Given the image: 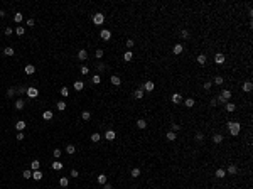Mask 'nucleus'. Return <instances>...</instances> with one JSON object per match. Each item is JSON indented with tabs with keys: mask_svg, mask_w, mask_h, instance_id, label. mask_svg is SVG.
<instances>
[{
	"mask_svg": "<svg viewBox=\"0 0 253 189\" xmlns=\"http://www.w3.org/2000/svg\"><path fill=\"white\" fill-rule=\"evenodd\" d=\"M3 56H7V58H12V56H15V49H14L12 46H7V47H3Z\"/></svg>",
	"mask_w": 253,
	"mask_h": 189,
	"instance_id": "nucleus-23",
	"label": "nucleus"
},
{
	"mask_svg": "<svg viewBox=\"0 0 253 189\" xmlns=\"http://www.w3.org/2000/svg\"><path fill=\"white\" fill-rule=\"evenodd\" d=\"M100 139H101V135L98 133V132H93L91 135H89V140L93 142V144H96V142H100Z\"/></svg>",
	"mask_w": 253,
	"mask_h": 189,
	"instance_id": "nucleus-35",
	"label": "nucleus"
},
{
	"mask_svg": "<svg viewBox=\"0 0 253 189\" xmlns=\"http://www.w3.org/2000/svg\"><path fill=\"white\" fill-rule=\"evenodd\" d=\"M133 54H135V52H133V51H130V49L123 51V54H122V56H123V61H125V63H132V61H133V58H135Z\"/></svg>",
	"mask_w": 253,
	"mask_h": 189,
	"instance_id": "nucleus-17",
	"label": "nucleus"
},
{
	"mask_svg": "<svg viewBox=\"0 0 253 189\" xmlns=\"http://www.w3.org/2000/svg\"><path fill=\"white\" fill-rule=\"evenodd\" d=\"M182 105H184L186 108H194V106H196V98H192V96H189V98H184Z\"/></svg>",
	"mask_w": 253,
	"mask_h": 189,
	"instance_id": "nucleus-19",
	"label": "nucleus"
},
{
	"mask_svg": "<svg viewBox=\"0 0 253 189\" xmlns=\"http://www.w3.org/2000/svg\"><path fill=\"white\" fill-rule=\"evenodd\" d=\"M54 118V113H52V110H46V112H42V120H46V122H51Z\"/></svg>",
	"mask_w": 253,
	"mask_h": 189,
	"instance_id": "nucleus-28",
	"label": "nucleus"
},
{
	"mask_svg": "<svg viewBox=\"0 0 253 189\" xmlns=\"http://www.w3.org/2000/svg\"><path fill=\"white\" fill-rule=\"evenodd\" d=\"M226 52H223V51H218V52H214V54H213V63L216 64V66H219V68H221V66H225V64H226Z\"/></svg>",
	"mask_w": 253,
	"mask_h": 189,
	"instance_id": "nucleus-2",
	"label": "nucleus"
},
{
	"mask_svg": "<svg viewBox=\"0 0 253 189\" xmlns=\"http://www.w3.org/2000/svg\"><path fill=\"white\" fill-rule=\"evenodd\" d=\"M79 71H81V75H83V76H86L89 73V66H81V68H79Z\"/></svg>",
	"mask_w": 253,
	"mask_h": 189,
	"instance_id": "nucleus-49",
	"label": "nucleus"
},
{
	"mask_svg": "<svg viewBox=\"0 0 253 189\" xmlns=\"http://www.w3.org/2000/svg\"><path fill=\"white\" fill-rule=\"evenodd\" d=\"M39 169H41V162H39L37 159H34L30 162V171H39Z\"/></svg>",
	"mask_w": 253,
	"mask_h": 189,
	"instance_id": "nucleus-39",
	"label": "nucleus"
},
{
	"mask_svg": "<svg viewBox=\"0 0 253 189\" xmlns=\"http://www.w3.org/2000/svg\"><path fill=\"white\" fill-rule=\"evenodd\" d=\"M63 167H64V164L59 162V161H54V162L51 164V169H52V171H63Z\"/></svg>",
	"mask_w": 253,
	"mask_h": 189,
	"instance_id": "nucleus-31",
	"label": "nucleus"
},
{
	"mask_svg": "<svg viewBox=\"0 0 253 189\" xmlns=\"http://www.w3.org/2000/svg\"><path fill=\"white\" fill-rule=\"evenodd\" d=\"M36 25V20L34 19H27V27H34Z\"/></svg>",
	"mask_w": 253,
	"mask_h": 189,
	"instance_id": "nucleus-54",
	"label": "nucleus"
},
{
	"mask_svg": "<svg viewBox=\"0 0 253 189\" xmlns=\"http://www.w3.org/2000/svg\"><path fill=\"white\" fill-rule=\"evenodd\" d=\"M22 177H24L25 181H29V179H32V171H30V169H25L24 172H22Z\"/></svg>",
	"mask_w": 253,
	"mask_h": 189,
	"instance_id": "nucleus-43",
	"label": "nucleus"
},
{
	"mask_svg": "<svg viewBox=\"0 0 253 189\" xmlns=\"http://www.w3.org/2000/svg\"><path fill=\"white\" fill-rule=\"evenodd\" d=\"M103 189H113V186L110 182H106V184H103Z\"/></svg>",
	"mask_w": 253,
	"mask_h": 189,
	"instance_id": "nucleus-55",
	"label": "nucleus"
},
{
	"mask_svg": "<svg viewBox=\"0 0 253 189\" xmlns=\"http://www.w3.org/2000/svg\"><path fill=\"white\" fill-rule=\"evenodd\" d=\"M177 137H179V133H176V132H172L170 128H169V130L165 132V140H167V142H176V140H177Z\"/></svg>",
	"mask_w": 253,
	"mask_h": 189,
	"instance_id": "nucleus-18",
	"label": "nucleus"
},
{
	"mask_svg": "<svg viewBox=\"0 0 253 189\" xmlns=\"http://www.w3.org/2000/svg\"><path fill=\"white\" fill-rule=\"evenodd\" d=\"M135 127H137L139 130H147V128H149V123H147V120H145V118H142V117H140V118H137V120H135Z\"/></svg>",
	"mask_w": 253,
	"mask_h": 189,
	"instance_id": "nucleus-13",
	"label": "nucleus"
},
{
	"mask_svg": "<svg viewBox=\"0 0 253 189\" xmlns=\"http://www.w3.org/2000/svg\"><path fill=\"white\" fill-rule=\"evenodd\" d=\"M241 93H245V95H250V93H253V81L252 79H246V81H243L241 83Z\"/></svg>",
	"mask_w": 253,
	"mask_h": 189,
	"instance_id": "nucleus-5",
	"label": "nucleus"
},
{
	"mask_svg": "<svg viewBox=\"0 0 253 189\" xmlns=\"http://www.w3.org/2000/svg\"><path fill=\"white\" fill-rule=\"evenodd\" d=\"M15 139L19 140V142H22V140L25 139V133L24 132H17V133H15Z\"/></svg>",
	"mask_w": 253,
	"mask_h": 189,
	"instance_id": "nucleus-50",
	"label": "nucleus"
},
{
	"mask_svg": "<svg viewBox=\"0 0 253 189\" xmlns=\"http://www.w3.org/2000/svg\"><path fill=\"white\" fill-rule=\"evenodd\" d=\"M103 137H105V140H106V142H113V140L116 139V132H115V130H112V128H108V130L103 133Z\"/></svg>",
	"mask_w": 253,
	"mask_h": 189,
	"instance_id": "nucleus-15",
	"label": "nucleus"
},
{
	"mask_svg": "<svg viewBox=\"0 0 253 189\" xmlns=\"http://www.w3.org/2000/svg\"><path fill=\"white\" fill-rule=\"evenodd\" d=\"M59 186H61V188H68V186H69V179L66 176L59 177Z\"/></svg>",
	"mask_w": 253,
	"mask_h": 189,
	"instance_id": "nucleus-36",
	"label": "nucleus"
},
{
	"mask_svg": "<svg viewBox=\"0 0 253 189\" xmlns=\"http://www.w3.org/2000/svg\"><path fill=\"white\" fill-rule=\"evenodd\" d=\"M91 20L95 25H103L105 24V14L103 12H95L91 15Z\"/></svg>",
	"mask_w": 253,
	"mask_h": 189,
	"instance_id": "nucleus-7",
	"label": "nucleus"
},
{
	"mask_svg": "<svg viewBox=\"0 0 253 189\" xmlns=\"http://www.w3.org/2000/svg\"><path fill=\"white\" fill-rule=\"evenodd\" d=\"M223 110H225L226 113H229V115H231V113H235V112L238 110V105H236L235 101H228L226 105L223 106Z\"/></svg>",
	"mask_w": 253,
	"mask_h": 189,
	"instance_id": "nucleus-9",
	"label": "nucleus"
},
{
	"mask_svg": "<svg viewBox=\"0 0 253 189\" xmlns=\"http://www.w3.org/2000/svg\"><path fill=\"white\" fill-rule=\"evenodd\" d=\"M96 182L101 184V186L106 184V182H108V176H106V174H98V176H96Z\"/></svg>",
	"mask_w": 253,
	"mask_h": 189,
	"instance_id": "nucleus-30",
	"label": "nucleus"
},
{
	"mask_svg": "<svg viewBox=\"0 0 253 189\" xmlns=\"http://www.w3.org/2000/svg\"><path fill=\"white\" fill-rule=\"evenodd\" d=\"M15 93H17V88H12V86H10V88L7 89V98H14Z\"/></svg>",
	"mask_w": 253,
	"mask_h": 189,
	"instance_id": "nucleus-45",
	"label": "nucleus"
},
{
	"mask_svg": "<svg viewBox=\"0 0 253 189\" xmlns=\"http://www.w3.org/2000/svg\"><path fill=\"white\" fill-rule=\"evenodd\" d=\"M182 101H184V95L181 91H174L170 95V103L172 105H182Z\"/></svg>",
	"mask_w": 253,
	"mask_h": 189,
	"instance_id": "nucleus-6",
	"label": "nucleus"
},
{
	"mask_svg": "<svg viewBox=\"0 0 253 189\" xmlns=\"http://www.w3.org/2000/svg\"><path fill=\"white\" fill-rule=\"evenodd\" d=\"M76 56H78V59H79V61H86V59H88V51H86V49H79Z\"/></svg>",
	"mask_w": 253,
	"mask_h": 189,
	"instance_id": "nucleus-25",
	"label": "nucleus"
},
{
	"mask_svg": "<svg viewBox=\"0 0 253 189\" xmlns=\"http://www.w3.org/2000/svg\"><path fill=\"white\" fill-rule=\"evenodd\" d=\"M130 176H132V179H139V177L142 176V169H140V167H133V169L130 171Z\"/></svg>",
	"mask_w": 253,
	"mask_h": 189,
	"instance_id": "nucleus-27",
	"label": "nucleus"
},
{
	"mask_svg": "<svg viewBox=\"0 0 253 189\" xmlns=\"http://www.w3.org/2000/svg\"><path fill=\"white\" fill-rule=\"evenodd\" d=\"M214 177L216 179H226V171H225V167H216L214 169Z\"/></svg>",
	"mask_w": 253,
	"mask_h": 189,
	"instance_id": "nucleus-16",
	"label": "nucleus"
},
{
	"mask_svg": "<svg viewBox=\"0 0 253 189\" xmlns=\"http://www.w3.org/2000/svg\"><path fill=\"white\" fill-rule=\"evenodd\" d=\"M125 47L126 49H133V47H135V39H126L125 41Z\"/></svg>",
	"mask_w": 253,
	"mask_h": 189,
	"instance_id": "nucleus-37",
	"label": "nucleus"
},
{
	"mask_svg": "<svg viewBox=\"0 0 253 189\" xmlns=\"http://www.w3.org/2000/svg\"><path fill=\"white\" fill-rule=\"evenodd\" d=\"M14 108L17 110V112H22L25 108V100L24 98H19V100H15V105H14Z\"/></svg>",
	"mask_w": 253,
	"mask_h": 189,
	"instance_id": "nucleus-21",
	"label": "nucleus"
},
{
	"mask_svg": "<svg viewBox=\"0 0 253 189\" xmlns=\"http://www.w3.org/2000/svg\"><path fill=\"white\" fill-rule=\"evenodd\" d=\"M59 95H61L63 98H68V96H69V88H68V86H61V89H59Z\"/></svg>",
	"mask_w": 253,
	"mask_h": 189,
	"instance_id": "nucleus-38",
	"label": "nucleus"
},
{
	"mask_svg": "<svg viewBox=\"0 0 253 189\" xmlns=\"http://www.w3.org/2000/svg\"><path fill=\"white\" fill-rule=\"evenodd\" d=\"M56 108H57V110H59V112H64V110H66V108H68V105H66V101H57V103H56Z\"/></svg>",
	"mask_w": 253,
	"mask_h": 189,
	"instance_id": "nucleus-40",
	"label": "nucleus"
},
{
	"mask_svg": "<svg viewBox=\"0 0 253 189\" xmlns=\"http://www.w3.org/2000/svg\"><path fill=\"white\" fill-rule=\"evenodd\" d=\"M142 88H143V91L145 93H154V89H155V81L154 79H145L143 81V85H142Z\"/></svg>",
	"mask_w": 253,
	"mask_h": 189,
	"instance_id": "nucleus-8",
	"label": "nucleus"
},
{
	"mask_svg": "<svg viewBox=\"0 0 253 189\" xmlns=\"http://www.w3.org/2000/svg\"><path fill=\"white\" fill-rule=\"evenodd\" d=\"M213 89V83H211V79H206L204 83H202V91H206V93H209Z\"/></svg>",
	"mask_w": 253,
	"mask_h": 189,
	"instance_id": "nucleus-29",
	"label": "nucleus"
},
{
	"mask_svg": "<svg viewBox=\"0 0 253 189\" xmlns=\"http://www.w3.org/2000/svg\"><path fill=\"white\" fill-rule=\"evenodd\" d=\"M100 37H101V41H105V42L112 41V30H110V29H101L100 30Z\"/></svg>",
	"mask_w": 253,
	"mask_h": 189,
	"instance_id": "nucleus-14",
	"label": "nucleus"
},
{
	"mask_svg": "<svg viewBox=\"0 0 253 189\" xmlns=\"http://www.w3.org/2000/svg\"><path fill=\"white\" fill-rule=\"evenodd\" d=\"M95 56H96V59H101V58L105 56V52H103V49H96V52H95Z\"/></svg>",
	"mask_w": 253,
	"mask_h": 189,
	"instance_id": "nucleus-51",
	"label": "nucleus"
},
{
	"mask_svg": "<svg viewBox=\"0 0 253 189\" xmlns=\"http://www.w3.org/2000/svg\"><path fill=\"white\" fill-rule=\"evenodd\" d=\"M14 127H15L17 132H24L25 127H27V122H25V120H17V122L14 123Z\"/></svg>",
	"mask_w": 253,
	"mask_h": 189,
	"instance_id": "nucleus-20",
	"label": "nucleus"
},
{
	"mask_svg": "<svg viewBox=\"0 0 253 189\" xmlns=\"http://www.w3.org/2000/svg\"><path fill=\"white\" fill-rule=\"evenodd\" d=\"M241 169H243V165H238V164H228L226 167H225L226 176H236Z\"/></svg>",
	"mask_w": 253,
	"mask_h": 189,
	"instance_id": "nucleus-3",
	"label": "nucleus"
},
{
	"mask_svg": "<svg viewBox=\"0 0 253 189\" xmlns=\"http://www.w3.org/2000/svg\"><path fill=\"white\" fill-rule=\"evenodd\" d=\"M73 88H74L78 93H79V91H83V89H85V81H81V79L74 81V83H73Z\"/></svg>",
	"mask_w": 253,
	"mask_h": 189,
	"instance_id": "nucleus-26",
	"label": "nucleus"
},
{
	"mask_svg": "<svg viewBox=\"0 0 253 189\" xmlns=\"http://www.w3.org/2000/svg\"><path fill=\"white\" fill-rule=\"evenodd\" d=\"M24 73L27 76L34 75V73H36V66H34V64H25V66H24Z\"/></svg>",
	"mask_w": 253,
	"mask_h": 189,
	"instance_id": "nucleus-24",
	"label": "nucleus"
},
{
	"mask_svg": "<svg viewBox=\"0 0 253 189\" xmlns=\"http://www.w3.org/2000/svg\"><path fill=\"white\" fill-rule=\"evenodd\" d=\"M211 83H213V86H223V85L226 83V79H225L221 75H214L213 79H211Z\"/></svg>",
	"mask_w": 253,
	"mask_h": 189,
	"instance_id": "nucleus-11",
	"label": "nucleus"
},
{
	"mask_svg": "<svg viewBox=\"0 0 253 189\" xmlns=\"http://www.w3.org/2000/svg\"><path fill=\"white\" fill-rule=\"evenodd\" d=\"M22 20H24V15H22V12H15V14H14V22H15V24H20Z\"/></svg>",
	"mask_w": 253,
	"mask_h": 189,
	"instance_id": "nucleus-34",
	"label": "nucleus"
},
{
	"mask_svg": "<svg viewBox=\"0 0 253 189\" xmlns=\"http://www.w3.org/2000/svg\"><path fill=\"white\" fill-rule=\"evenodd\" d=\"M25 95H27V98H30V100H36L39 96V89L36 86H29L27 91H25Z\"/></svg>",
	"mask_w": 253,
	"mask_h": 189,
	"instance_id": "nucleus-10",
	"label": "nucleus"
},
{
	"mask_svg": "<svg viewBox=\"0 0 253 189\" xmlns=\"http://www.w3.org/2000/svg\"><path fill=\"white\" fill-rule=\"evenodd\" d=\"M219 95H221V96H223V98H225L226 101H229L231 98H233V96H235V95H233V89H231V88H223L221 91H219Z\"/></svg>",
	"mask_w": 253,
	"mask_h": 189,
	"instance_id": "nucleus-12",
	"label": "nucleus"
},
{
	"mask_svg": "<svg viewBox=\"0 0 253 189\" xmlns=\"http://www.w3.org/2000/svg\"><path fill=\"white\" fill-rule=\"evenodd\" d=\"M101 83V76L100 75H93V78H91V85L95 86V85H100Z\"/></svg>",
	"mask_w": 253,
	"mask_h": 189,
	"instance_id": "nucleus-42",
	"label": "nucleus"
},
{
	"mask_svg": "<svg viewBox=\"0 0 253 189\" xmlns=\"http://www.w3.org/2000/svg\"><path fill=\"white\" fill-rule=\"evenodd\" d=\"M69 176L73 177V179H78V177H79V172H78V169H71V171H69Z\"/></svg>",
	"mask_w": 253,
	"mask_h": 189,
	"instance_id": "nucleus-48",
	"label": "nucleus"
},
{
	"mask_svg": "<svg viewBox=\"0 0 253 189\" xmlns=\"http://www.w3.org/2000/svg\"><path fill=\"white\" fill-rule=\"evenodd\" d=\"M61 154H63V150H61V149H52V155H54V159H59V157H61Z\"/></svg>",
	"mask_w": 253,
	"mask_h": 189,
	"instance_id": "nucleus-46",
	"label": "nucleus"
},
{
	"mask_svg": "<svg viewBox=\"0 0 253 189\" xmlns=\"http://www.w3.org/2000/svg\"><path fill=\"white\" fill-rule=\"evenodd\" d=\"M25 91H27V88H25V86H19V88H17V93H19V95H24Z\"/></svg>",
	"mask_w": 253,
	"mask_h": 189,
	"instance_id": "nucleus-53",
	"label": "nucleus"
},
{
	"mask_svg": "<svg viewBox=\"0 0 253 189\" xmlns=\"http://www.w3.org/2000/svg\"><path fill=\"white\" fill-rule=\"evenodd\" d=\"M0 17H5V10H0Z\"/></svg>",
	"mask_w": 253,
	"mask_h": 189,
	"instance_id": "nucleus-56",
	"label": "nucleus"
},
{
	"mask_svg": "<svg viewBox=\"0 0 253 189\" xmlns=\"http://www.w3.org/2000/svg\"><path fill=\"white\" fill-rule=\"evenodd\" d=\"M66 154H69V155L76 154V147L73 145V144H68V145H66Z\"/></svg>",
	"mask_w": 253,
	"mask_h": 189,
	"instance_id": "nucleus-41",
	"label": "nucleus"
},
{
	"mask_svg": "<svg viewBox=\"0 0 253 189\" xmlns=\"http://www.w3.org/2000/svg\"><path fill=\"white\" fill-rule=\"evenodd\" d=\"M110 83H112L113 86H122V78L118 75H112L110 76Z\"/></svg>",
	"mask_w": 253,
	"mask_h": 189,
	"instance_id": "nucleus-22",
	"label": "nucleus"
},
{
	"mask_svg": "<svg viewBox=\"0 0 253 189\" xmlns=\"http://www.w3.org/2000/svg\"><path fill=\"white\" fill-rule=\"evenodd\" d=\"M3 34H5V36H12V34H14V29H12V27H5Z\"/></svg>",
	"mask_w": 253,
	"mask_h": 189,
	"instance_id": "nucleus-52",
	"label": "nucleus"
},
{
	"mask_svg": "<svg viewBox=\"0 0 253 189\" xmlns=\"http://www.w3.org/2000/svg\"><path fill=\"white\" fill-rule=\"evenodd\" d=\"M15 34L20 37V36H24L25 34V27H22V25H19V27H15Z\"/></svg>",
	"mask_w": 253,
	"mask_h": 189,
	"instance_id": "nucleus-44",
	"label": "nucleus"
},
{
	"mask_svg": "<svg viewBox=\"0 0 253 189\" xmlns=\"http://www.w3.org/2000/svg\"><path fill=\"white\" fill-rule=\"evenodd\" d=\"M243 130V123H241L240 118H233V120H228L226 122V132L229 137H238Z\"/></svg>",
	"mask_w": 253,
	"mask_h": 189,
	"instance_id": "nucleus-1",
	"label": "nucleus"
},
{
	"mask_svg": "<svg viewBox=\"0 0 253 189\" xmlns=\"http://www.w3.org/2000/svg\"><path fill=\"white\" fill-rule=\"evenodd\" d=\"M186 49V42H176V44H172V47H170V52L174 54V56H181L182 52Z\"/></svg>",
	"mask_w": 253,
	"mask_h": 189,
	"instance_id": "nucleus-4",
	"label": "nucleus"
},
{
	"mask_svg": "<svg viewBox=\"0 0 253 189\" xmlns=\"http://www.w3.org/2000/svg\"><path fill=\"white\" fill-rule=\"evenodd\" d=\"M42 177H44V174H42L41 169H39V171H32V179H34V181H41Z\"/></svg>",
	"mask_w": 253,
	"mask_h": 189,
	"instance_id": "nucleus-33",
	"label": "nucleus"
},
{
	"mask_svg": "<svg viewBox=\"0 0 253 189\" xmlns=\"http://www.w3.org/2000/svg\"><path fill=\"white\" fill-rule=\"evenodd\" d=\"M106 68H108V66H106V64H105V63H98V64H96V69H98L100 73H103V71H105Z\"/></svg>",
	"mask_w": 253,
	"mask_h": 189,
	"instance_id": "nucleus-47",
	"label": "nucleus"
},
{
	"mask_svg": "<svg viewBox=\"0 0 253 189\" xmlns=\"http://www.w3.org/2000/svg\"><path fill=\"white\" fill-rule=\"evenodd\" d=\"M81 120H83V122H89V120H91V112H89V110H83V112H81Z\"/></svg>",
	"mask_w": 253,
	"mask_h": 189,
	"instance_id": "nucleus-32",
	"label": "nucleus"
}]
</instances>
